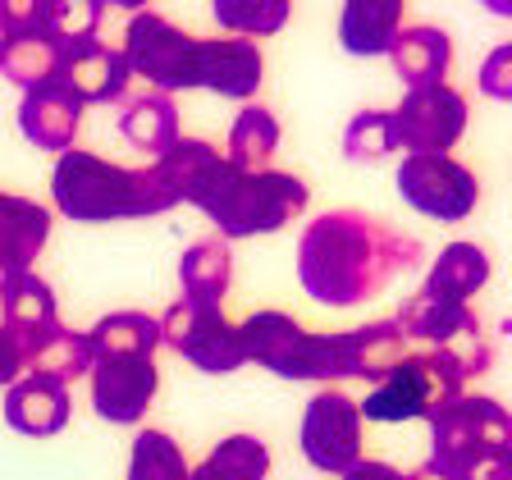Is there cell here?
I'll return each mask as SVG.
<instances>
[{
  "label": "cell",
  "instance_id": "1",
  "mask_svg": "<svg viewBox=\"0 0 512 480\" xmlns=\"http://www.w3.org/2000/svg\"><path fill=\"white\" fill-rule=\"evenodd\" d=\"M160 183L174 192V202H188L220 229L215 238H252L275 234L307 211L311 192L298 174L261 170L238 174L224 165V156L202 138H179L160 160H151Z\"/></svg>",
  "mask_w": 512,
  "mask_h": 480
},
{
  "label": "cell",
  "instance_id": "2",
  "mask_svg": "<svg viewBox=\"0 0 512 480\" xmlns=\"http://www.w3.org/2000/svg\"><path fill=\"white\" fill-rule=\"evenodd\" d=\"M421 261V243L366 211H325L302 229L298 279L325 307H357Z\"/></svg>",
  "mask_w": 512,
  "mask_h": 480
},
{
  "label": "cell",
  "instance_id": "3",
  "mask_svg": "<svg viewBox=\"0 0 512 480\" xmlns=\"http://www.w3.org/2000/svg\"><path fill=\"white\" fill-rule=\"evenodd\" d=\"M243 357L284 380H371L403 362L407 339L394 320H371L343 334H311L284 311H256L238 325Z\"/></svg>",
  "mask_w": 512,
  "mask_h": 480
},
{
  "label": "cell",
  "instance_id": "4",
  "mask_svg": "<svg viewBox=\"0 0 512 480\" xmlns=\"http://www.w3.org/2000/svg\"><path fill=\"white\" fill-rule=\"evenodd\" d=\"M124 55L128 74H138L151 83V92H183V87H211V92L229 96V101H252L266 60L261 46L247 37H192V32L174 28L165 14L142 10L128 19L124 32Z\"/></svg>",
  "mask_w": 512,
  "mask_h": 480
},
{
  "label": "cell",
  "instance_id": "5",
  "mask_svg": "<svg viewBox=\"0 0 512 480\" xmlns=\"http://www.w3.org/2000/svg\"><path fill=\"white\" fill-rule=\"evenodd\" d=\"M55 211L78 224H106V220H142V215L174 211V192L151 170H128L96 151H64L51 174Z\"/></svg>",
  "mask_w": 512,
  "mask_h": 480
},
{
  "label": "cell",
  "instance_id": "6",
  "mask_svg": "<svg viewBox=\"0 0 512 480\" xmlns=\"http://www.w3.org/2000/svg\"><path fill=\"white\" fill-rule=\"evenodd\" d=\"M435 435V467L458 480H471L485 462L512 458V416L503 403L480 394H458L453 403H439L426 412Z\"/></svg>",
  "mask_w": 512,
  "mask_h": 480
},
{
  "label": "cell",
  "instance_id": "7",
  "mask_svg": "<svg viewBox=\"0 0 512 480\" xmlns=\"http://www.w3.org/2000/svg\"><path fill=\"white\" fill-rule=\"evenodd\" d=\"M462 384H467V375L448 352H403V362L375 384L366 403H357V416L362 421H384V426L412 421V416H426L439 403H453L462 394Z\"/></svg>",
  "mask_w": 512,
  "mask_h": 480
},
{
  "label": "cell",
  "instance_id": "8",
  "mask_svg": "<svg viewBox=\"0 0 512 480\" xmlns=\"http://www.w3.org/2000/svg\"><path fill=\"white\" fill-rule=\"evenodd\" d=\"M403 339H421L426 348L448 352L453 362L462 366V375H485L494 362V348L480 330V316L467 307V302H453V298H439V293H412L403 302L394 320Z\"/></svg>",
  "mask_w": 512,
  "mask_h": 480
},
{
  "label": "cell",
  "instance_id": "9",
  "mask_svg": "<svg viewBox=\"0 0 512 480\" xmlns=\"http://www.w3.org/2000/svg\"><path fill=\"white\" fill-rule=\"evenodd\" d=\"M160 343L174 348L183 362H192L206 375H229L247 362L238 325H229L224 311L211 307V302H188V298L174 302L165 311V320H160Z\"/></svg>",
  "mask_w": 512,
  "mask_h": 480
},
{
  "label": "cell",
  "instance_id": "10",
  "mask_svg": "<svg viewBox=\"0 0 512 480\" xmlns=\"http://www.w3.org/2000/svg\"><path fill=\"white\" fill-rule=\"evenodd\" d=\"M398 192L412 211L430 220H467L480 202V183L453 156H407L398 170Z\"/></svg>",
  "mask_w": 512,
  "mask_h": 480
},
{
  "label": "cell",
  "instance_id": "11",
  "mask_svg": "<svg viewBox=\"0 0 512 480\" xmlns=\"http://www.w3.org/2000/svg\"><path fill=\"white\" fill-rule=\"evenodd\" d=\"M302 458L316 471H352L362 462V416H357V403L339 389H325L307 403V416H302Z\"/></svg>",
  "mask_w": 512,
  "mask_h": 480
},
{
  "label": "cell",
  "instance_id": "12",
  "mask_svg": "<svg viewBox=\"0 0 512 480\" xmlns=\"http://www.w3.org/2000/svg\"><path fill=\"white\" fill-rule=\"evenodd\" d=\"M394 128H398V147H407L412 156H448V147L467 128V96L448 83L416 87L394 110Z\"/></svg>",
  "mask_w": 512,
  "mask_h": 480
},
{
  "label": "cell",
  "instance_id": "13",
  "mask_svg": "<svg viewBox=\"0 0 512 480\" xmlns=\"http://www.w3.org/2000/svg\"><path fill=\"white\" fill-rule=\"evenodd\" d=\"M60 78L83 106H124L133 74H128L124 55L115 46L83 37V42H64L60 46Z\"/></svg>",
  "mask_w": 512,
  "mask_h": 480
},
{
  "label": "cell",
  "instance_id": "14",
  "mask_svg": "<svg viewBox=\"0 0 512 480\" xmlns=\"http://www.w3.org/2000/svg\"><path fill=\"white\" fill-rule=\"evenodd\" d=\"M92 407L106 416L110 426H133L151 407L160 389V371L151 357H115V362H96L92 371Z\"/></svg>",
  "mask_w": 512,
  "mask_h": 480
},
{
  "label": "cell",
  "instance_id": "15",
  "mask_svg": "<svg viewBox=\"0 0 512 480\" xmlns=\"http://www.w3.org/2000/svg\"><path fill=\"white\" fill-rule=\"evenodd\" d=\"M19 128H23V138H28L32 147L60 151L64 156V151H74V138H78V128H83V101H78L60 78L37 83V87L23 92Z\"/></svg>",
  "mask_w": 512,
  "mask_h": 480
},
{
  "label": "cell",
  "instance_id": "16",
  "mask_svg": "<svg viewBox=\"0 0 512 480\" xmlns=\"http://www.w3.org/2000/svg\"><path fill=\"white\" fill-rule=\"evenodd\" d=\"M51 238V211L28 197L0 192V293L14 279L32 275V261Z\"/></svg>",
  "mask_w": 512,
  "mask_h": 480
},
{
  "label": "cell",
  "instance_id": "17",
  "mask_svg": "<svg viewBox=\"0 0 512 480\" xmlns=\"http://www.w3.org/2000/svg\"><path fill=\"white\" fill-rule=\"evenodd\" d=\"M69 384L60 380H46V375H28V380H14L10 394H5V421L10 430L32 439H46V435H60L69 426Z\"/></svg>",
  "mask_w": 512,
  "mask_h": 480
},
{
  "label": "cell",
  "instance_id": "18",
  "mask_svg": "<svg viewBox=\"0 0 512 480\" xmlns=\"http://www.w3.org/2000/svg\"><path fill=\"white\" fill-rule=\"evenodd\" d=\"M389 60H394L398 78L407 83V92H416V87H435V83L448 78L453 42H448V32L435 28V23H416V28H403L394 37Z\"/></svg>",
  "mask_w": 512,
  "mask_h": 480
},
{
  "label": "cell",
  "instance_id": "19",
  "mask_svg": "<svg viewBox=\"0 0 512 480\" xmlns=\"http://www.w3.org/2000/svg\"><path fill=\"white\" fill-rule=\"evenodd\" d=\"M0 325H5V330H10L14 339L23 343V357H28L32 343L46 339V334L60 325V316H55L51 284H46L42 275L14 279V284L0 293Z\"/></svg>",
  "mask_w": 512,
  "mask_h": 480
},
{
  "label": "cell",
  "instance_id": "20",
  "mask_svg": "<svg viewBox=\"0 0 512 480\" xmlns=\"http://www.w3.org/2000/svg\"><path fill=\"white\" fill-rule=\"evenodd\" d=\"M403 32V0H348L339 19V42L348 55H389Z\"/></svg>",
  "mask_w": 512,
  "mask_h": 480
},
{
  "label": "cell",
  "instance_id": "21",
  "mask_svg": "<svg viewBox=\"0 0 512 480\" xmlns=\"http://www.w3.org/2000/svg\"><path fill=\"white\" fill-rule=\"evenodd\" d=\"M160 348V320L147 311H110L87 330V352L96 362H115V357H151Z\"/></svg>",
  "mask_w": 512,
  "mask_h": 480
},
{
  "label": "cell",
  "instance_id": "22",
  "mask_svg": "<svg viewBox=\"0 0 512 480\" xmlns=\"http://www.w3.org/2000/svg\"><path fill=\"white\" fill-rule=\"evenodd\" d=\"M119 128H124V138L133 142V147L142 151V156H165V151L179 142V110H174V101L165 92H138L124 101V119H119Z\"/></svg>",
  "mask_w": 512,
  "mask_h": 480
},
{
  "label": "cell",
  "instance_id": "23",
  "mask_svg": "<svg viewBox=\"0 0 512 480\" xmlns=\"http://www.w3.org/2000/svg\"><path fill=\"white\" fill-rule=\"evenodd\" d=\"M179 279H183V298L188 302H211L220 307V298L234 284V256L224 238H197L188 252L179 256Z\"/></svg>",
  "mask_w": 512,
  "mask_h": 480
},
{
  "label": "cell",
  "instance_id": "24",
  "mask_svg": "<svg viewBox=\"0 0 512 480\" xmlns=\"http://www.w3.org/2000/svg\"><path fill=\"white\" fill-rule=\"evenodd\" d=\"M279 151V119L266 106H243L229 128V156L224 165L238 174H261Z\"/></svg>",
  "mask_w": 512,
  "mask_h": 480
},
{
  "label": "cell",
  "instance_id": "25",
  "mask_svg": "<svg viewBox=\"0 0 512 480\" xmlns=\"http://www.w3.org/2000/svg\"><path fill=\"white\" fill-rule=\"evenodd\" d=\"M490 284V252L476 243H448L439 252V261L430 266L426 293H439V298L467 302L476 288Z\"/></svg>",
  "mask_w": 512,
  "mask_h": 480
},
{
  "label": "cell",
  "instance_id": "26",
  "mask_svg": "<svg viewBox=\"0 0 512 480\" xmlns=\"http://www.w3.org/2000/svg\"><path fill=\"white\" fill-rule=\"evenodd\" d=\"M270 448L256 435H229L188 471V480H266Z\"/></svg>",
  "mask_w": 512,
  "mask_h": 480
},
{
  "label": "cell",
  "instance_id": "27",
  "mask_svg": "<svg viewBox=\"0 0 512 480\" xmlns=\"http://www.w3.org/2000/svg\"><path fill=\"white\" fill-rule=\"evenodd\" d=\"M28 371L32 375H46V380H78V375L92 371V352H87V334L78 330H64V325H55L46 339H37L28 348Z\"/></svg>",
  "mask_w": 512,
  "mask_h": 480
},
{
  "label": "cell",
  "instance_id": "28",
  "mask_svg": "<svg viewBox=\"0 0 512 480\" xmlns=\"http://www.w3.org/2000/svg\"><path fill=\"white\" fill-rule=\"evenodd\" d=\"M0 74L19 83L23 92L51 83L60 74V42L51 37H0Z\"/></svg>",
  "mask_w": 512,
  "mask_h": 480
},
{
  "label": "cell",
  "instance_id": "29",
  "mask_svg": "<svg viewBox=\"0 0 512 480\" xmlns=\"http://www.w3.org/2000/svg\"><path fill=\"white\" fill-rule=\"evenodd\" d=\"M211 14L220 28H229L252 42V37H270V32L284 28L293 5H288V0H215Z\"/></svg>",
  "mask_w": 512,
  "mask_h": 480
},
{
  "label": "cell",
  "instance_id": "30",
  "mask_svg": "<svg viewBox=\"0 0 512 480\" xmlns=\"http://www.w3.org/2000/svg\"><path fill=\"white\" fill-rule=\"evenodd\" d=\"M69 0H0V37H51L60 42Z\"/></svg>",
  "mask_w": 512,
  "mask_h": 480
},
{
  "label": "cell",
  "instance_id": "31",
  "mask_svg": "<svg viewBox=\"0 0 512 480\" xmlns=\"http://www.w3.org/2000/svg\"><path fill=\"white\" fill-rule=\"evenodd\" d=\"M128 480H188L183 448L165 430H142L133 439V458H128Z\"/></svg>",
  "mask_w": 512,
  "mask_h": 480
},
{
  "label": "cell",
  "instance_id": "32",
  "mask_svg": "<svg viewBox=\"0 0 512 480\" xmlns=\"http://www.w3.org/2000/svg\"><path fill=\"white\" fill-rule=\"evenodd\" d=\"M343 151L357 165H375V160L394 156L398 151V128H394V110H362L352 115L348 133H343Z\"/></svg>",
  "mask_w": 512,
  "mask_h": 480
},
{
  "label": "cell",
  "instance_id": "33",
  "mask_svg": "<svg viewBox=\"0 0 512 480\" xmlns=\"http://www.w3.org/2000/svg\"><path fill=\"white\" fill-rule=\"evenodd\" d=\"M480 87H485L490 96H499V101L512 96V46H499V51L485 60V69H480Z\"/></svg>",
  "mask_w": 512,
  "mask_h": 480
},
{
  "label": "cell",
  "instance_id": "34",
  "mask_svg": "<svg viewBox=\"0 0 512 480\" xmlns=\"http://www.w3.org/2000/svg\"><path fill=\"white\" fill-rule=\"evenodd\" d=\"M28 371V357H23V343L14 339L5 325H0V384H14Z\"/></svg>",
  "mask_w": 512,
  "mask_h": 480
},
{
  "label": "cell",
  "instance_id": "35",
  "mask_svg": "<svg viewBox=\"0 0 512 480\" xmlns=\"http://www.w3.org/2000/svg\"><path fill=\"white\" fill-rule=\"evenodd\" d=\"M471 480H512V458H494V462H485V467H480Z\"/></svg>",
  "mask_w": 512,
  "mask_h": 480
},
{
  "label": "cell",
  "instance_id": "36",
  "mask_svg": "<svg viewBox=\"0 0 512 480\" xmlns=\"http://www.w3.org/2000/svg\"><path fill=\"white\" fill-rule=\"evenodd\" d=\"M403 480H458V476H448V471H439L435 462H426V467H416V471H407Z\"/></svg>",
  "mask_w": 512,
  "mask_h": 480
}]
</instances>
